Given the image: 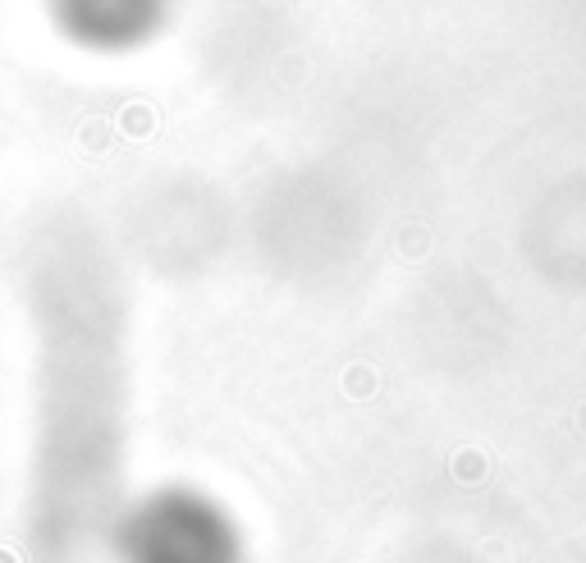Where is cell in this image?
<instances>
[{
	"label": "cell",
	"mask_w": 586,
	"mask_h": 563,
	"mask_svg": "<svg viewBox=\"0 0 586 563\" xmlns=\"http://www.w3.org/2000/svg\"><path fill=\"white\" fill-rule=\"evenodd\" d=\"M120 563H243V541L216 499L161 490L133 504L115 536Z\"/></svg>",
	"instance_id": "cell-1"
}]
</instances>
